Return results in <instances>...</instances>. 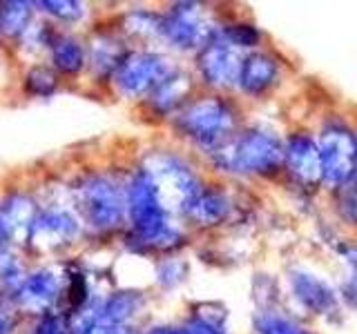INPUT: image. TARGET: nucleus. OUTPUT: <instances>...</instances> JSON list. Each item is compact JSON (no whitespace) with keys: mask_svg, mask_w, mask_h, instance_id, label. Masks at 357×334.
<instances>
[{"mask_svg":"<svg viewBox=\"0 0 357 334\" xmlns=\"http://www.w3.org/2000/svg\"><path fill=\"white\" fill-rule=\"evenodd\" d=\"M335 196V212L349 225H357V174L349 183H344L333 192Z\"/></svg>","mask_w":357,"mask_h":334,"instance_id":"a211bd4d","label":"nucleus"},{"mask_svg":"<svg viewBox=\"0 0 357 334\" xmlns=\"http://www.w3.org/2000/svg\"><path fill=\"white\" fill-rule=\"evenodd\" d=\"M31 230L47 239H70L76 234V223L65 212H47L40 218H33Z\"/></svg>","mask_w":357,"mask_h":334,"instance_id":"2eb2a0df","label":"nucleus"},{"mask_svg":"<svg viewBox=\"0 0 357 334\" xmlns=\"http://www.w3.org/2000/svg\"><path fill=\"white\" fill-rule=\"evenodd\" d=\"M252 334H312L306 326L286 315L284 310L275 308H261L252 317Z\"/></svg>","mask_w":357,"mask_h":334,"instance_id":"ddd939ff","label":"nucleus"},{"mask_svg":"<svg viewBox=\"0 0 357 334\" xmlns=\"http://www.w3.org/2000/svg\"><path fill=\"white\" fill-rule=\"evenodd\" d=\"M197 85L199 83L192 74L176 67V70L148 96V103L156 114L174 116L176 111L181 109L190 98H192V92H195Z\"/></svg>","mask_w":357,"mask_h":334,"instance_id":"f8f14e48","label":"nucleus"},{"mask_svg":"<svg viewBox=\"0 0 357 334\" xmlns=\"http://www.w3.org/2000/svg\"><path fill=\"white\" fill-rule=\"evenodd\" d=\"M9 328H11V317L5 310H0V334H7Z\"/></svg>","mask_w":357,"mask_h":334,"instance_id":"393cba45","label":"nucleus"},{"mask_svg":"<svg viewBox=\"0 0 357 334\" xmlns=\"http://www.w3.org/2000/svg\"><path fill=\"white\" fill-rule=\"evenodd\" d=\"M52 54H54V65L59 67L61 72H78L85 63V51L74 38H59L52 45Z\"/></svg>","mask_w":357,"mask_h":334,"instance_id":"dca6fc26","label":"nucleus"},{"mask_svg":"<svg viewBox=\"0 0 357 334\" xmlns=\"http://www.w3.org/2000/svg\"><path fill=\"white\" fill-rule=\"evenodd\" d=\"M36 334H65V330L61 328V323L56 321L54 317H45V319L38 323Z\"/></svg>","mask_w":357,"mask_h":334,"instance_id":"5701e85b","label":"nucleus"},{"mask_svg":"<svg viewBox=\"0 0 357 334\" xmlns=\"http://www.w3.org/2000/svg\"><path fill=\"white\" fill-rule=\"evenodd\" d=\"M245 51L221 36L219 29L195 54V78L204 92L228 94L237 89V78Z\"/></svg>","mask_w":357,"mask_h":334,"instance_id":"20e7f679","label":"nucleus"},{"mask_svg":"<svg viewBox=\"0 0 357 334\" xmlns=\"http://www.w3.org/2000/svg\"><path fill=\"white\" fill-rule=\"evenodd\" d=\"M81 207L94 228L109 230L119 225L128 212L126 192H121L107 178H89L81 187Z\"/></svg>","mask_w":357,"mask_h":334,"instance_id":"9d476101","label":"nucleus"},{"mask_svg":"<svg viewBox=\"0 0 357 334\" xmlns=\"http://www.w3.org/2000/svg\"><path fill=\"white\" fill-rule=\"evenodd\" d=\"M206 161L226 176L273 178L284 172V136L264 125H241Z\"/></svg>","mask_w":357,"mask_h":334,"instance_id":"f257e3e1","label":"nucleus"},{"mask_svg":"<svg viewBox=\"0 0 357 334\" xmlns=\"http://www.w3.org/2000/svg\"><path fill=\"white\" fill-rule=\"evenodd\" d=\"M183 330L185 334H228L226 312H221V315H208L204 303H201L199 310L192 312L183 323Z\"/></svg>","mask_w":357,"mask_h":334,"instance_id":"f3484780","label":"nucleus"},{"mask_svg":"<svg viewBox=\"0 0 357 334\" xmlns=\"http://www.w3.org/2000/svg\"><path fill=\"white\" fill-rule=\"evenodd\" d=\"M290 183L304 189L321 187V161L312 132L295 129L284 136V172Z\"/></svg>","mask_w":357,"mask_h":334,"instance_id":"0eeeda50","label":"nucleus"},{"mask_svg":"<svg viewBox=\"0 0 357 334\" xmlns=\"http://www.w3.org/2000/svg\"><path fill=\"white\" fill-rule=\"evenodd\" d=\"M148 334H185V330H183V326L181 328H176V326H161V328L150 330Z\"/></svg>","mask_w":357,"mask_h":334,"instance_id":"b1692460","label":"nucleus"},{"mask_svg":"<svg viewBox=\"0 0 357 334\" xmlns=\"http://www.w3.org/2000/svg\"><path fill=\"white\" fill-rule=\"evenodd\" d=\"M315 138L321 161V187L335 192L357 174L355 129L337 116H326Z\"/></svg>","mask_w":357,"mask_h":334,"instance_id":"7ed1b4c3","label":"nucleus"},{"mask_svg":"<svg viewBox=\"0 0 357 334\" xmlns=\"http://www.w3.org/2000/svg\"><path fill=\"white\" fill-rule=\"evenodd\" d=\"M176 67L170 58L154 51H134L128 54L126 61L114 74V83L121 94L132 98H148Z\"/></svg>","mask_w":357,"mask_h":334,"instance_id":"423d86ee","label":"nucleus"},{"mask_svg":"<svg viewBox=\"0 0 357 334\" xmlns=\"http://www.w3.org/2000/svg\"><path fill=\"white\" fill-rule=\"evenodd\" d=\"M185 274V265L181 261H172V259H165L161 263V270H159V281L165 285H176L178 281H183Z\"/></svg>","mask_w":357,"mask_h":334,"instance_id":"aec40b11","label":"nucleus"},{"mask_svg":"<svg viewBox=\"0 0 357 334\" xmlns=\"http://www.w3.org/2000/svg\"><path fill=\"white\" fill-rule=\"evenodd\" d=\"M288 292L295 303L312 317H331L340 310L342 301L335 289L321 274L312 272L310 267H293L286 276Z\"/></svg>","mask_w":357,"mask_h":334,"instance_id":"1a4fd4ad","label":"nucleus"},{"mask_svg":"<svg viewBox=\"0 0 357 334\" xmlns=\"http://www.w3.org/2000/svg\"><path fill=\"white\" fill-rule=\"evenodd\" d=\"M54 85H56V81L47 70H36L29 76V87H31V92H36V94H43V96L50 94Z\"/></svg>","mask_w":357,"mask_h":334,"instance_id":"4be33fe9","label":"nucleus"},{"mask_svg":"<svg viewBox=\"0 0 357 334\" xmlns=\"http://www.w3.org/2000/svg\"><path fill=\"white\" fill-rule=\"evenodd\" d=\"M172 125L197 152L208 156L241 127L239 103L228 94L201 92L172 116Z\"/></svg>","mask_w":357,"mask_h":334,"instance_id":"f03ea898","label":"nucleus"},{"mask_svg":"<svg viewBox=\"0 0 357 334\" xmlns=\"http://www.w3.org/2000/svg\"><path fill=\"white\" fill-rule=\"evenodd\" d=\"M5 230H7V228H5V223H3V218H0V239L5 237Z\"/></svg>","mask_w":357,"mask_h":334,"instance_id":"a878e982","label":"nucleus"},{"mask_svg":"<svg viewBox=\"0 0 357 334\" xmlns=\"http://www.w3.org/2000/svg\"><path fill=\"white\" fill-rule=\"evenodd\" d=\"M40 5L47 9L50 14L67 18V20L78 18V16L83 14V9H81V5H78V3H65V0H56V3H40Z\"/></svg>","mask_w":357,"mask_h":334,"instance_id":"412c9836","label":"nucleus"},{"mask_svg":"<svg viewBox=\"0 0 357 334\" xmlns=\"http://www.w3.org/2000/svg\"><path fill=\"white\" fill-rule=\"evenodd\" d=\"M56 292H59V283H56V276H52L50 272H38L31 274L25 283L20 287V301L27 308H45L50 305L56 299Z\"/></svg>","mask_w":357,"mask_h":334,"instance_id":"4468645a","label":"nucleus"},{"mask_svg":"<svg viewBox=\"0 0 357 334\" xmlns=\"http://www.w3.org/2000/svg\"><path fill=\"white\" fill-rule=\"evenodd\" d=\"M29 5L25 3H7L0 9V29L7 33H18L25 27L27 16H29Z\"/></svg>","mask_w":357,"mask_h":334,"instance_id":"6ab92c4d","label":"nucleus"},{"mask_svg":"<svg viewBox=\"0 0 357 334\" xmlns=\"http://www.w3.org/2000/svg\"><path fill=\"white\" fill-rule=\"evenodd\" d=\"M284 81V65L273 51L255 49L248 51L241 61V70L237 78V92L241 98L264 100L271 96Z\"/></svg>","mask_w":357,"mask_h":334,"instance_id":"6e6552de","label":"nucleus"},{"mask_svg":"<svg viewBox=\"0 0 357 334\" xmlns=\"http://www.w3.org/2000/svg\"><path fill=\"white\" fill-rule=\"evenodd\" d=\"M221 22L208 18L204 5L178 3L161 16V38L181 51H199L215 36Z\"/></svg>","mask_w":357,"mask_h":334,"instance_id":"39448f33","label":"nucleus"},{"mask_svg":"<svg viewBox=\"0 0 357 334\" xmlns=\"http://www.w3.org/2000/svg\"><path fill=\"white\" fill-rule=\"evenodd\" d=\"M232 212L234 203L226 189L206 183L181 209V218L197 230H215L232 216Z\"/></svg>","mask_w":357,"mask_h":334,"instance_id":"9b49d317","label":"nucleus"}]
</instances>
